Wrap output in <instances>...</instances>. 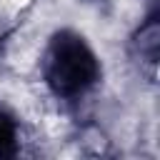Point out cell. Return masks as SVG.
I'll return each instance as SVG.
<instances>
[{"instance_id":"obj_1","label":"cell","mask_w":160,"mask_h":160,"mask_svg":"<svg viewBox=\"0 0 160 160\" xmlns=\"http://www.w3.org/2000/svg\"><path fill=\"white\" fill-rule=\"evenodd\" d=\"M45 82L52 92L62 98H72L85 92L100 75V65L95 52L85 45V40L70 30L58 32L50 40L42 62Z\"/></svg>"},{"instance_id":"obj_2","label":"cell","mask_w":160,"mask_h":160,"mask_svg":"<svg viewBox=\"0 0 160 160\" xmlns=\"http://www.w3.org/2000/svg\"><path fill=\"white\" fill-rule=\"evenodd\" d=\"M135 45H138V52L145 62H150L155 68L158 62V50H160V12L158 8L145 18V22L140 25L138 35H135Z\"/></svg>"},{"instance_id":"obj_3","label":"cell","mask_w":160,"mask_h":160,"mask_svg":"<svg viewBox=\"0 0 160 160\" xmlns=\"http://www.w3.org/2000/svg\"><path fill=\"white\" fill-rule=\"evenodd\" d=\"M18 148V130L10 115L0 112V155H12Z\"/></svg>"}]
</instances>
